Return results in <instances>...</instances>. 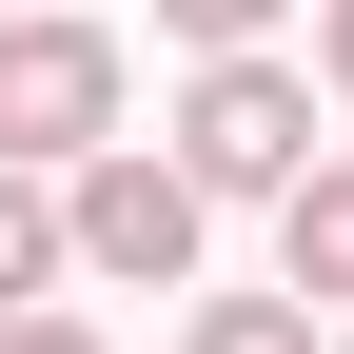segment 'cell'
<instances>
[{
	"mask_svg": "<svg viewBox=\"0 0 354 354\" xmlns=\"http://www.w3.org/2000/svg\"><path fill=\"white\" fill-rule=\"evenodd\" d=\"M59 256H79L99 295H197L216 197L177 177V138H99V158H59Z\"/></svg>",
	"mask_w": 354,
	"mask_h": 354,
	"instance_id": "6da1fadb",
	"label": "cell"
},
{
	"mask_svg": "<svg viewBox=\"0 0 354 354\" xmlns=\"http://www.w3.org/2000/svg\"><path fill=\"white\" fill-rule=\"evenodd\" d=\"M177 177H197V197H295V177H315V59L216 39V59L177 79Z\"/></svg>",
	"mask_w": 354,
	"mask_h": 354,
	"instance_id": "7a4b0ae2",
	"label": "cell"
},
{
	"mask_svg": "<svg viewBox=\"0 0 354 354\" xmlns=\"http://www.w3.org/2000/svg\"><path fill=\"white\" fill-rule=\"evenodd\" d=\"M118 99H138V79H118V20H79V0H0V158H99L118 138Z\"/></svg>",
	"mask_w": 354,
	"mask_h": 354,
	"instance_id": "3957f363",
	"label": "cell"
},
{
	"mask_svg": "<svg viewBox=\"0 0 354 354\" xmlns=\"http://www.w3.org/2000/svg\"><path fill=\"white\" fill-rule=\"evenodd\" d=\"M276 276L315 295V315H354V158H315V177L276 197Z\"/></svg>",
	"mask_w": 354,
	"mask_h": 354,
	"instance_id": "277c9868",
	"label": "cell"
},
{
	"mask_svg": "<svg viewBox=\"0 0 354 354\" xmlns=\"http://www.w3.org/2000/svg\"><path fill=\"white\" fill-rule=\"evenodd\" d=\"M79 256H59V177L39 158H0V315H20V295H59Z\"/></svg>",
	"mask_w": 354,
	"mask_h": 354,
	"instance_id": "5b68a950",
	"label": "cell"
},
{
	"mask_svg": "<svg viewBox=\"0 0 354 354\" xmlns=\"http://www.w3.org/2000/svg\"><path fill=\"white\" fill-rule=\"evenodd\" d=\"M177 354H335V335H315V295L276 276V295H197V315H177Z\"/></svg>",
	"mask_w": 354,
	"mask_h": 354,
	"instance_id": "8992f818",
	"label": "cell"
},
{
	"mask_svg": "<svg viewBox=\"0 0 354 354\" xmlns=\"http://www.w3.org/2000/svg\"><path fill=\"white\" fill-rule=\"evenodd\" d=\"M295 20V0H158V39H177V59H216V39H276Z\"/></svg>",
	"mask_w": 354,
	"mask_h": 354,
	"instance_id": "52a82bcc",
	"label": "cell"
},
{
	"mask_svg": "<svg viewBox=\"0 0 354 354\" xmlns=\"http://www.w3.org/2000/svg\"><path fill=\"white\" fill-rule=\"evenodd\" d=\"M0 354H99V315H79V295H20V315H0Z\"/></svg>",
	"mask_w": 354,
	"mask_h": 354,
	"instance_id": "ba28073f",
	"label": "cell"
},
{
	"mask_svg": "<svg viewBox=\"0 0 354 354\" xmlns=\"http://www.w3.org/2000/svg\"><path fill=\"white\" fill-rule=\"evenodd\" d=\"M315 79H335V99H354V0H315Z\"/></svg>",
	"mask_w": 354,
	"mask_h": 354,
	"instance_id": "9c48e42d",
	"label": "cell"
},
{
	"mask_svg": "<svg viewBox=\"0 0 354 354\" xmlns=\"http://www.w3.org/2000/svg\"><path fill=\"white\" fill-rule=\"evenodd\" d=\"M335 354H354V315H335Z\"/></svg>",
	"mask_w": 354,
	"mask_h": 354,
	"instance_id": "30bf717a",
	"label": "cell"
}]
</instances>
